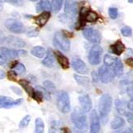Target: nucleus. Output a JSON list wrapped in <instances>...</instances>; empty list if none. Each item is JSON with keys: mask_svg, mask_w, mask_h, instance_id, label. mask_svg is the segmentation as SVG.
I'll use <instances>...</instances> for the list:
<instances>
[{"mask_svg": "<svg viewBox=\"0 0 133 133\" xmlns=\"http://www.w3.org/2000/svg\"><path fill=\"white\" fill-rule=\"evenodd\" d=\"M112 107V98L109 94H104L99 101V113L104 123H106Z\"/></svg>", "mask_w": 133, "mask_h": 133, "instance_id": "nucleus-1", "label": "nucleus"}, {"mask_svg": "<svg viewBox=\"0 0 133 133\" xmlns=\"http://www.w3.org/2000/svg\"><path fill=\"white\" fill-rule=\"evenodd\" d=\"M71 119L77 128L84 130L87 128V116L82 108L76 107L71 114Z\"/></svg>", "mask_w": 133, "mask_h": 133, "instance_id": "nucleus-2", "label": "nucleus"}, {"mask_svg": "<svg viewBox=\"0 0 133 133\" xmlns=\"http://www.w3.org/2000/svg\"><path fill=\"white\" fill-rule=\"evenodd\" d=\"M26 54V51L22 50H14L8 48H2L0 50V65H6L10 59L19 57Z\"/></svg>", "mask_w": 133, "mask_h": 133, "instance_id": "nucleus-3", "label": "nucleus"}, {"mask_svg": "<svg viewBox=\"0 0 133 133\" xmlns=\"http://www.w3.org/2000/svg\"><path fill=\"white\" fill-rule=\"evenodd\" d=\"M57 106L62 113H68L70 111V99L67 92L61 91L57 93Z\"/></svg>", "mask_w": 133, "mask_h": 133, "instance_id": "nucleus-4", "label": "nucleus"}, {"mask_svg": "<svg viewBox=\"0 0 133 133\" xmlns=\"http://www.w3.org/2000/svg\"><path fill=\"white\" fill-rule=\"evenodd\" d=\"M54 45L55 47L63 51H68L70 48V42L62 32H57L54 38Z\"/></svg>", "mask_w": 133, "mask_h": 133, "instance_id": "nucleus-5", "label": "nucleus"}, {"mask_svg": "<svg viewBox=\"0 0 133 133\" xmlns=\"http://www.w3.org/2000/svg\"><path fill=\"white\" fill-rule=\"evenodd\" d=\"M98 75H99V79L101 81V82H103L104 84L112 82L116 76L113 69L111 67L108 66L106 65H102L99 69Z\"/></svg>", "mask_w": 133, "mask_h": 133, "instance_id": "nucleus-6", "label": "nucleus"}, {"mask_svg": "<svg viewBox=\"0 0 133 133\" xmlns=\"http://www.w3.org/2000/svg\"><path fill=\"white\" fill-rule=\"evenodd\" d=\"M103 50L102 48L98 45H95L89 54V62L91 65H97L101 62V56H102Z\"/></svg>", "mask_w": 133, "mask_h": 133, "instance_id": "nucleus-7", "label": "nucleus"}, {"mask_svg": "<svg viewBox=\"0 0 133 133\" xmlns=\"http://www.w3.org/2000/svg\"><path fill=\"white\" fill-rule=\"evenodd\" d=\"M83 35L89 42L98 45L101 41V35L98 30L92 28H87L83 30Z\"/></svg>", "mask_w": 133, "mask_h": 133, "instance_id": "nucleus-8", "label": "nucleus"}, {"mask_svg": "<svg viewBox=\"0 0 133 133\" xmlns=\"http://www.w3.org/2000/svg\"><path fill=\"white\" fill-rule=\"evenodd\" d=\"M78 3L77 0H66L65 3V14L69 18H74L77 14Z\"/></svg>", "mask_w": 133, "mask_h": 133, "instance_id": "nucleus-9", "label": "nucleus"}, {"mask_svg": "<svg viewBox=\"0 0 133 133\" xmlns=\"http://www.w3.org/2000/svg\"><path fill=\"white\" fill-rule=\"evenodd\" d=\"M5 26L8 30L15 34H22L25 31V27L22 23L15 19H7L5 22Z\"/></svg>", "mask_w": 133, "mask_h": 133, "instance_id": "nucleus-10", "label": "nucleus"}, {"mask_svg": "<svg viewBox=\"0 0 133 133\" xmlns=\"http://www.w3.org/2000/svg\"><path fill=\"white\" fill-rule=\"evenodd\" d=\"M22 99L12 100L10 97L4 96H0V108H10L15 106H18L22 103Z\"/></svg>", "mask_w": 133, "mask_h": 133, "instance_id": "nucleus-11", "label": "nucleus"}, {"mask_svg": "<svg viewBox=\"0 0 133 133\" xmlns=\"http://www.w3.org/2000/svg\"><path fill=\"white\" fill-rule=\"evenodd\" d=\"M79 102L81 105L82 109L85 112H89L91 111L92 107V102L90 96L87 93H84V92L80 93Z\"/></svg>", "mask_w": 133, "mask_h": 133, "instance_id": "nucleus-12", "label": "nucleus"}, {"mask_svg": "<svg viewBox=\"0 0 133 133\" xmlns=\"http://www.w3.org/2000/svg\"><path fill=\"white\" fill-rule=\"evenodd\" d=\"M91 124H90V131L92 133L99 132L101 129V121L100 116L96 110H92L90 114Z\"/></svg>", "mask_w": 133, "mask_h": 133, "instance_id": "nucleus-13", "label": "nucleus"}, {"mask_svg": "<svg viewBox=\"0 0 133 133\" xmlns=\"http://www.w3.org/2000/svg\"><path fill=\"white\" fill-rule=\"evenodd\" d=\"M72 66L74 69L81 74H85L89 72V69L82 60L80 58H74L72 62Z\"/></svg>", "mask_w": 133, "mask_h": 133, "instance_id": "nucleus-14", "label": "nucleus"}, {"mask_svg": "<svg viewBox=\"0 0 133 133\" xmlns=\"http://www.w3.org/2000/svg\"><path fill=\"white\" fill-rule=\"evenodd\" d=\"M3 43L7 45V46H10V47H18V48H21V47H24L26 45V43L25 42H23L22 39L21 38H16V37H6V38H4V40H3Z\"/></svg>", "mask_w": 133, "mask_h": 133, "instance_id": "nucleus-15", "label": "nucleus"}, {"mask_svg": "<svg viewBox=\"0 0 133 133\" xmlns=\"http://www.w3.org/2000/svg\"><path fill=\"white\" fill-rule=\"evenodd\" d=\"M115 106L117 112L121 114V115H126L128 111L127 109H128V103L124 101V100H119V99H116L115 101Z\"/></svg>", "mask_w": 133, "mask_h": 133, "instance_id": "nucleus-16", "label": "nucleus"}, {"mask_svg": "<svg viewBox=\"0 0 133 133\" xmlns=\"http://www.w3.org/2000/svg\"><path fill=\"white\" fill-rule=\"evenodd\" d=\"M111 50L113 54L119 56L121 55L124 51H125V45L124 44L121 42V41H116L113 45H112L111 46Z\"/></svg>", "mask_w": 133, "mask_h": 133, "instance_id": "nucleus-17", "label": "nucleus"}, {"mask_svg": "<svg viewBox=\"0 0 133 133\" xmlns=\"http://www.w3.org/2000/svg\"><path fill=\"white\" fill-rule=\"evenodd\" d=\"M50 11H44L42 14H41L40 15H38V17L35 18V22L38 24L39 26H45L46 22L49 21L50 18Z\"/></svg>", "mask_w": 133, "mask_h": 133, "instance_id": "nucleus-18", "label": "nucleus"}, {"mask_svg": "<svg viewBox=\"0 0 133 133\" xmlns=\"http://www.w3.org/2000/svg\"><path fill=\"white\" fill-rule=\"evenodd\" d=\"M112 69H113L114 72H115V75L118 77H121L124 74V66L123 64L121 62L119 59L116 58V62H114L113 65L112 66Z\"/></svg>", "mask_w": 133, "mask_h": 133, "instance_id": "nucleus-19", "label": "nucleus"}, {"mask_svg": "<svg viewBox=\"0 0 133 133\" xmlns=\"http://www.w3.org/2000/svg\"><path fill=\"white\" fill-rule=\"evenodd\" d=\"M56 57H57V60L58 63L64 69H66L69 67V62L65 56L62 54L60 52L57 51L56 52Z\"/></svg>", "mask_w": 133, "mask_h": 133, "instance_id": "nucleus-20", "label": "nucleus"}, {"mask_svg": "<svg viewBox=\"0 0 133 133\" xmlns=\"http://www.w3.org/2000/svg\"><path fill=\"white\" fill-rule=\"evenodd\" d=\"M52 8V6L49 0H40V2L38 3L36 6V10L37 12L40 11H49Z\"/></svg>", "mask_w": 133, "mask_h": 133, "instance_id": "nucleus-21", "label": "nucleus"}, {"mask_svg": "<svg viewBox=\"0 0 133 133\" xmlns=\"http://www.w3.org/2000/svg\"><path fill=\"white\" fill-rule=\"evenodd\" d=\"M42 64L48 68H51L54 66V54L53 52L51 50H48L45 57L44 58V60L42 61Z\"/></svg>", "mask_w": 133, "mask_h": 133, "instance_id": "nucleus-22", "label": "nucleus"}, {"mask_svg": "<svg viewBox=\"0 0 133 133\" xmlns=\"http://www.w3.org/2000/svg\"><path fill=\"white\" fill-rule=\"evenodd\" d=\"M124 124H125L124 119L122 117L116 116L112 121V123H111V128L113 130H116V129H119L120 128H122Z\"/></svg>", "mask_w": 133, "mask_h": 133, "instance_id": "nucleus-23", "label": "nucleus"}, {"mask_svg": "<svg viewBox=\"0 0 133 133\" xmlns=\"http://www.w3.org/2000/svg\"><path fill=\"white\" fill-rule=\"evenodd\" d=\"M18 83L20 84V85H22V87L25 89V91L28 93V95L32 97L34 92V89L31 87L30 84L26 80H20L18 81Z\"/></svg>", "mask_w": 133, "mask_h": 133, "instance_id": "nucleus-24", "label": "nucleus"}, {"mask_svg": "<svg viewBox=\"0 0 133 133\" xmlns=\"http://www.w3.org/2000/svg\"><path fill=\"white\" fill-rule=\"evenodd\" d=\"M31 54L39 58H42L44 57V55L45 54V50L42 46H35L34 47L32 50H31Z\"/></svg>", "mask_w": 133, "mask_h": 133, "instance_id": "nucleus-25", "label": "nucleus"}, {"mask_svg": "<svg viewBox=\"0 0 133 133\" xmlns=\"http://www.w3.org/2000/svg\"><path fill=\"white\" fill-rule=\"evenodd\" d=\"M74 78H75V81L80 84V85L84 86V87L89 86V78L87 77H83V76H80V75L75 74L74 75Z\"/></svg>", "mask_w": 133, "mask_h": 133, "instance_id": "nucleus-26", "label": "nucleus"}, {"mask_svg": "<svg viewBox=\"0 0 133 133\" xmlns=\"http://www.w3.org/2000/svg\"><path fill=\"white\" fill-rule=\"evenodd\" d=\"M43 86L48 93H54L56 92L55 84L50 81H45L43 82Z\"/></svg>", "mask_w": 133, "mask_h": 133, "instance_id": "nucleus-27", "label": "nucleus"}, {"mask_svg": "<svg viewBox=\"0 0 133 133\" xmlns=\"http://www.w3.org/2000/svg\"><path fill=\"white\" fill-rule=\"evenodd\" d=\"M45 125L43 120L41 118H37L35 119V132L42 133L44 132Z\"/></svg>", "mask_w": 133, "mask_h": 133, "instance_id": "nucleus-28", "label": "nucleus"}, {"mask_svg": "<svg viewBox=\"0 0 133 133\" xmlns=\"http://www.w3.org/2000/svg\"><path fill=\"white\" fill-rule=\"evenodd\" d=\"M116 57L109 55V54H106L104 57V65L109 66L112 68V66L113 65L114 62H116Z\"/></svg>", "mask_w": 133, "mask_h": 133, "instance_id": "nucleus-29", "label": "nucleus"}, {"mask_svg": "<svg viewBox=\"0 0 133 133\" xmlns=\"http://www.w3.org/2000/svg\"><path fill=\"white\" fill-rule=\"evenodd\" d=\"M63 4V0H52V9L54 12H58Z\"/></svg>", "mask_w": 133, "mask_h": 133, "instance_id": "nucleus-30", "label": "nucleus"}, {"mask_svg": "<svg viewBox=\"0 0 133 133\" xmlns=\"http://www.w3.org/2000/svg\"><path fill=\"white\" fill-rule=\"evenodd\" d=\"M32 97H33L35 101H37L38 102L40 103V102H42V100H43V93L42 92V91L34 90Z\"/></svg>", "mask_w": 133, "mask_h": 133, "instance_id": "nucleus-31", "label": "nucleus"}, {"mask_svg": "<svg viewBox=\"0 0 133 133\" xmlns=\"http://www.w3.org/2000/svg\"><path fill=\"white\" fill-rule=\"evenodd\" d=\"M108 15H109V17H110L112 19H116V18H117L118 15H119L118 9H117V8H113V7L109 8V9H108Z\"/></svg>", "mask_w": 133, "mask_h": 133, "instance_id": "nucleus-32", "label": "nucleus"}, {"mask_svg": "<svg viewBox=\"0 0 133 133\" xmlns=\"http://www.w3.org/2000/svg\"><path fill=\"white\" fill-rule=\"evenodd\" d=\"M30 116H26L24 117L21 121H20V124H19V127L22 128H24L28 126V124H30Z\"/></svg>", "mask_w": 133, "mask_h": 133, "instance_id": "nucleus-33", "label": "nucleus"}, {"mask_svg": "<svg viewBox=\"0 0 133 133\" xmlns=\"http://www.w3.org/2000/svg\"><path fill=\"white\" fill-rule=\"evenodd\" d=\"M121 34L124 37H130L132 34V30L129 26H124L121 29Z\"/></svg>", "mask_w": 133, "mask_h": 133, "instance_id": "nucleus-34", "label": "nucleus"}, {"mask_svg": "<svg viewBox=\"0 0 133 133\" xmlns=\"http://www.w3.org/2000/svg\"><path fill=\"white\" fill-rule=\"evenodd\" d=\"M15 69H16L17 72H19V74H22V72H25V70H26L25 66H24L22 63H19V62H18L16 64V65L15 66Z\"/></svg>", "mask_w": 133, "mask_h": 133, "instance_id": "nucleus-35", "label": "nucleus"}, {"mask_svg": "<svg viewBox=\"0 0 133 133\" xmlns=\"http://www.w3.org/2000/svg\"><path fill=\"white\" fill-rule=\"evenodd\" d=\"M7 77L10 81H15L16 77H17V74L15 71H10V72H8Z\"/></svg>", "mask_w": 133, "mask_h": 133, "instance_id": "nucleus-36", "label": "nucleus"}, {"mask_svg": "<svg viewBox=\"0 0 133 133\" xmlns=\"http://www.w3.org/2000/svg\"><path fill=\"white\" fill-rule=\"evenodd\" d=\"M125 116H127V119H128V123H130L131 124L133 125V112H128L127 114H126Z\"/></svg>", "mask_w": 133, "mask_h": 133, "instance_id": "nucleus-37", "label": "nucleus"}, {"mask_svg": "<svg viewBox=\"0 0 133 133\" xmlns=\"http://www.w3.org/2000/svg\"><path fill=\"white\" fill-rule=\"evenodd\" d=\"M127 92L128 94V96H130V97H133V85H131L129 87H128L127 89Z\"/></svg>", "mask_w": 133, "mask_h": 133, "instance_id": "nucleus-38", "label": "nucleus"}, {"mask_svg": "<svg viewBox=\"0 0 133 133\" xmlns=\"http://www.w3.org/2000/svg\"><path fill=\"white\" fill-rule=\"evenodd\" d=\"M128 107L130 111H133V97H131V100L128 102Z\"/></svg>", "mask_w": 133, "mask_h": 133, "instance_id": "nucleus-39", "label": "nucleus"}, {"mask_svg": "<svg viewBox=\"0 0 133 133\" xmlns=\"http://www.w3.org/2000/svg\"><path fill=\"white\" fill-rule=\"evenodd\" d=\"M125 62L128 65L131 66L133 68V58H127L125 60Z\"/></svg>", "mask_w": 133, "mask_h": 133, "instance_id": "nucleus-40", "label": "nucleus"}, {"mask_svg": "<svg viewBox=\"0 0 133 133\" xmlns=\"http://www.w3.org/2000/svg\"><path fill=\"white\" fill-rule=\"evenodd\" d=\"M92 76L93 77V81L96 82L97 81V79H99V75L97 74H96V72H92Z\"/></svg>", "mask_w": 133, "mask_h": 133, "instance_id": "nucleus-41", "label": "nucleus"}, {"mask_svg": "<svg viewBox=\"0 0 133 133\" xmlns=\"http://www.w3.org/2000/svg\"><path fill=\"white\" fill-rule=\"evenodd\" d=\"M5 76H6V74H5L4 71L2 70V69H0V80L3 79V78L5 77Z\"/></svg>", "mask_w": 133, "mask_h": 133, "instance_id": "nucleus-42", "label": "nucleus"}, {"mask_svg": "<svg viewBox=\"0 0 133 133\" xmlns=\"http://www.w3.org/2000/svg\"><path fill=\"white\" fill-rule=\"evenodd\" d=\"M3 40H4V38H3V33L0 31V44L1 43H3Z\"/></svg>", "mask_w": 133, "mask_h": 133, "instance_id": "nucleus-43", "label": "nucleus"}, {"mask_svg": "<svg viewBox=\"0 0 133 133\" xmlns=\"http://www.w3.org/2000/svg\"><path fill=\"white\" fill-rule=\"evenodd\" d=\"M3 9V3L1 2V0H0V10H1Z\"/></svg>", "mask_w": 133, "mask_h": 133, "instance_id": "nucleus-44", "label": "nucleus"}, {"mask_svg": "<svg viewBox=\"0 0 133 133\" xmlns=\"http://www.w3.org/2000/svg\"><path fill=\"white\" fill-rule=\"evenodd\" d=\"M129 3H133V0H128Z\"/></svg>", "mask_w": 133, "mask_h": 133, "instance_id": "nucleus-45", "label": "nucleus"}, {"mask_svg": "<svg viewBox=\"0 0 133 133\" xmlns=\"http://www.w3.org/2000/svg\"><path fill=\"white\" fill-rule=\"evenodd\" d=\"M31 1H33V2H34V1H37V0H31Z\"/></svg>", "mask_w": 133, "mask_h": 133, "instance_id": "nucleus-46", "label": "nucleus"}]
</instances>
